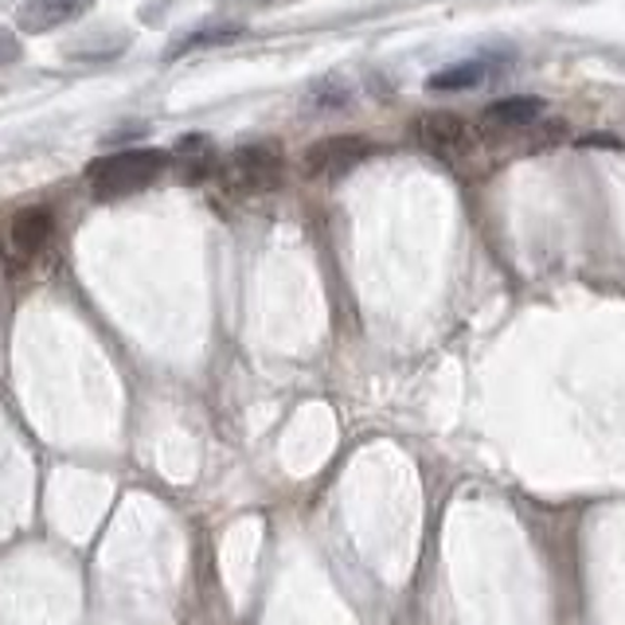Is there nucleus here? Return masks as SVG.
<instances>
[{"mask_svg": "<svg viewBox=\"0 0 625 625\" xmlns=\"http://www.w3.org/2000/svg\"><path fill=\"white\" fill-rule=\"evenodd\" d=\"M168 156L161 149H122L90 165V192L98 200H126L165 173Z\"/></svg>", "mask_w": 625, "mask_h": 625, "instance_id": "obj_1", "label": "nucleus"}, {"mask_svg": "<svg viewBox=\"0 0 625 625\" xmlns=\"http://www.w3.org/2000/svg\"><path fill=\"white\" fill-rule=\"evenodd\" d=\"M227 180L239 192H270L282 180V149L270 145V141L243 145L227 165Z\"/></svg>", "mask_w": 625, "mask_h": 625, "instance_id": "obj_2", "label": "nucleus"}, {"mask_svg": "<svg viewBox=\"0 0 625 625\" xmlns=\"http://www.w3.org/2000/svg\"><path fill=\"white\" fill-rule=\"evenodd\" d=\"M371 153V145L363 137L356 133H332V137H321V141H312L305 149V173L309 176H336L352 173L356 165H363V156Z\"/></svg>", "mask_w": 625, "mask_h": 625, "instance_id": "obj_3", "label": "nucleus"}, {"mask_svg": "<svg viewBox=\"0 0 625 625\" xmlns=\"http://www.w3.org/2000/svg\"><path fill=\"white\" fill-rule=\"evenodd\" d=\"M414 137L419 145L430 149L434 156H461L469 149V126L465 117L449 114V110H430L414 122Z\"/></svg>", "mask_w": 625, "mask_h": 625, "instance_id": "obj_4", "label": "nucleus"}, {"mask_svg": "<svg viewBox=\"0 0 625 625\" xmlns=\"http://www.w3.org/2000/svg\"><path fill=\"white\" fill-rule=\"evenodd\" d=\"M94 4L98 0H28L16 12V28L28 31V36H48V31L63 28V24L82 20Z\"/></svg>", "mask_w": 625, "mask_h": 625, "instance_id": "obj_5", "label": "nucleus"}, {"mask_svg": "<svg viewBox=\"0 0 625 625\" xmlns=\"http://www.w3.org/2000/svg\"><path fill=\"white\" fill-rule=\"evenodd\" d=\"M544 114V102L539 98H500L481 114V129L485 133H516V129L536 126V117Z\"/></svg>", "mask_w": 625, "mask_h": 625, "instance_id": "obj_6", "label": "nucleus"}, {"mask_svg": "<svg viewBox=\"0 0 625 625\" xmlns=\"http://www.w3.org/2000/svg\"><path fill=\"white\" fill-rule=\"evenodd\" d=\"M51 231H55V215L48 207H24L12 219V246H16L20 258H36L48 246Z\"/></svg>", "mask_w": 625, "mask_h": 625, "instance_id": "obj_7", "label": "nucleus"}, {"mask_svg": "<svg viewBox=\"0 0 625 625\" xmlns=\"http://www.w3.org/2000/svg\"><path fill=\"white\" fill-rule=\"evenodd\" d=\"M481 78H485V63H458V67H446L438 75H430L426 87L430 90H469L477 87Z\"/></svg>", "mask_w": 625, "mask_h": 625, "instance_id": "obj_8", "label": "nucleus"}, {"mask_svg": "<svg viewBox=\"0 0 625 625\" xmlns=\"http://www.w3.org/2000/svg\"><path fill=\"white\" fill-rule=\"evenodd\" d=\"M243 36H246L243 24H212V28H195L192 36H188L176 51H192V48H224V43H234V39H243Z\"/></svg>", "mask_w": 625, "mask_h": 625, "instance_id": "obj_9", "label": "nucleus"}, {"mask_svg": "<svg viewBox=\"0 0 625 625\" xmlns=\"http://www.w3.org/2000/svg\"><path fill=\"white\" fill-rule=\"evenodd\" d=\"M219 4L231 12H270V9H285L293 0H219Z\"/></svg>", "mask_w": 625, "mask_h": 625, "instance_id": "obj_10", "label": "nucleus"}, {"mask_svg": "<svg viewBox=\"0 0 625 625\" xmlns=\"http://www.w3.org/2000/svg\"><path fill=\"white\" fill-rule=\"evenodd\" d=\"M20 59V39L9 28H0V67H9Z\"/></svg>", "mask_w": 625, "mask_h": 625, "instance_id": "obj_11", "label": "nucleus"}, {"mask_svg": "<svg viewBox=\"0 0 625 625\" xmlns=\"http://www.w3.org/2000/svg\"><path fill=\"white\" fill-rule=\"evenodd\" d=\"M578 145H610V149H617V145H622V141H617V137H602V133H595V137H583Z\"/></svg>", "mask_w": 625, "mask_h": 625, "instance_id": "obj_12", "label": "nucleus"}]
</instances>
